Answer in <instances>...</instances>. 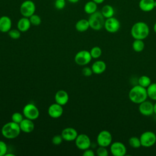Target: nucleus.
I'll use <instances>...</instances> for the list:
<instances>
[{"label": "nucleus", "instance_id": "obj_1", "mask_svg": "<svg viewBox=\"0 0 156 156\" xmlns=\"http://www.w3.org/2000/svg\"><path fill=\"white\" fill-rule=\"evenodd\" d=\"M149 27L147 23L144 21H138L133 24L131 27L130 34L134 39L144 40L149 34Z\"/></svg>", "mask_w": 156, "mask_h": 156}, {"label": "nucleus", "instance_id": "obj_25", "mask_svg": "<svg viewBox=\"0 0 156 156\" xmlns=\"http://www.w3.org/2000/svg\"><path fill=\"white\" fill-rule=\"evenodd\" d=\"M147 96L152 100L156 101V83H151L146 88Z\"/></svg>", "mask_w": 156, "mask_h": 156}, {"label": "nucleus", "instance_id": "obj_27", "mask_svg": "<svg viewBox=\"0 0 156 156\" xmlns=\"http://www.w3.org/2000/svg\"><path fill=\"white\" fill-rule=\"evenodd\" d=\"M138 85H140V86L146 88L151 85L152 82H151V79L149 77H148L147 76L143 75V76H140L138 78Z\"/></svg>", "mask_w": 156, "mask_h": 156}, {"label": "nucleus", "instance_id": "obj_16", "mask_svg": "<svg viewBox=\"0 0 156 156\" xmlns=\"http://www.w3.org/2000/svg\"><path fill=\"white\" fill-rule=\"evenodd\" d=\"M12 26V21L8 16L4 15L0 17V32L2 33L8 32Z\"/></svg>", "mask_w": 156, "mask_h": 156}, {"label": "nucleus", "instance_id": "obj_18", "mask_svg": "<svg viewBox=\"0 0 156 156\" xmlns=\"http://www.w3.org/2000/svg\"><path fill=\"white\" fill-rule=\"evenodd\" d=\"M54 99L56 103L63 106L66 104L68 102L69 95L66 91L60 90L56 92Z\"/></svg>", "mask_w": 156, "mask_h": 156}, {"label": "nucleus", "instance_id": "obj_20", "mask_svg": "<svg viewBox=\"0 0 156 156\" xmlns=\"http://www.w3.org/2000/svg\"><path fill=\"white\" fill-rule=\"evenodd\" d=\"M31 23L29 18L22 17L17 23V29L22 32H27L31 26Z\"/></svg>", "mask_w": 156, "mask_h": 156}, {"label": "nucleus", "instance_id": "obj_44", "mask_svg": "<svg viewBox=\"0 0 156 156\" xmlns=\"http://www.w3.org/2000/svg\"><path fill=\"white\" fill-rule=\"evenodd\" d=\"M154 5H155V8H156V0H155V2H154Z\"/></svg>", "mask_w": 156, "mask_h": 156}, {"label": "nucleus", "instance_id": "obj_19", "mask_svg": "<svg viewBox=\"0 0 156 156\" xmlns=\"http://www.w3.org/2000/svg\"><path fill=\"white\" fill-rule=\"evenodd\" d=\"M155 0H140L138 7L144 12H149L155 9Z\"/></svg>", "mask_w": 156, "mask_h": 156}, {"label": "nucleus", "instance_id": "obj_22", "mask_svg": "<svg viewBox=\"0 0 156 156\" xmlns=\"http://www.w3.org/2000/svg\"><path fill=\"white\" fill-rule=\"evenodd\" d=\"M76 29L80 32L87 31L90 28V24L88 20L80 19L77 21L75 24Z\"/></svg>", "mask_w": 156, "mask_h": 156}, {"label": "nucleus", "instance_id": "obj_12", "mask_svg": "<svg viewBox=\"0 0 156 156\" xmlns=\"http://www.w3.org/2000/svg\"><path fill=\"white\" fill-rule=\"evenodd\" d=\"M110 151L113 156H124L127 152V148L122 143L115 141L110 145Z\"/></svg>", "mask_w": 156, "mask_h": 156}, {"label": "nucleus", "instance_id": "obj_30", "mask_svg": "<svg viewBox=\"0 0 156 156\" xmlns=\"http://www.w3.org/2000/svg\"><path fill=\"white\" fill-rule=\"evenodd\" d=\"M29 20L30 21V23L33 26H39L41 23V17L36 14H34L32 16H30L29 18Z\"/></svg>", "mask_w": 156, "mask_h": 156}, {"label": "nucleus", "instance_id": "obj_13", "mask_svg": "<svg viewBox=\"0 0 156 156\" xmlns=\"http://www.w3.org/2000/svg\"><path fill=\"white\" fill-rule=\"evenodd\" d=\"M48 115L50 117L52 118H58L61 117V116L63 115V109L62 107V105L57 104V103H54L49 105L48 110Z\"/></svg>", "mask_w": 156, "mask_h": 156}, {"label": "nucleus", "instance_id": "obj_29", "mask_svg": "<svg viewBox=\"0 0 156 156\" xmlns=\"http://www.w3.org/2000/svg\"><path fill=\"white\" fill-rule=\"evenodd\" d=\"M90 52L92 58H98L102 55V49L99 46H94L91 49Z\"/></svg>", "mask_w": 156, "mask_h": 156}, {"label": "nucleus", "instance_id": "obj_7", "mask_svg": "<svg viewBox=\"0 0 156 156\" xmlns=\"http://www.w3.org/2000/svg\"><path fill=\"white\" fill-rule=\"evenodd\" d=\"M141 146L150 147L156 143V135L152 131H146L141 133L140 136Z\"/></svg>", "mask_w": 156, "mask_h": 156}, {"label": "nucleus", "instance_id": "obj_6", "mask_svg": "<svg viewBox=\"0 0 156 156\" xmlns=\"http://www.w3.org/2000/svg\"><path fill=\"white\" fill-rule=\"evenodd\" d=\"M23 114L26 118L34 121L39 117L40 112L35 105L32 103H29L23 107Z\"/></svg>", "mask_w": 156, "mask_h": 156}, {"label": "nucleus", "instance_id": "obj_34", "mask_svg": "<svg viewBox=\"0 0 156 156\" xmlns=\"http://www.w3.org/2000/svg\"><path fill=\"white\" fill-rule=\"evenodd\" d=\"M96 154L98 156H108V152L106 147L99 146L96 150Z\"/></svg>", "mask_w": 156, "mask_h": 156}, {"label": "nucleus", "instance_id": "obj_3", "mask_svg": "<svg viewBox=\"0 0 156 156\" xmlns=\"http://www.w3.org/2000/svg\"><path fill=\"white\" fill-rule=\"evenodd\" d=\"M21 129L19 124L12 121L5 123L1 129L2 136L7 139H15L20 134Z\"/></svg>", "mask_w": 156, "mask_h": 156}, {"label": "nucleus", "instance_id": "obj_24", "mask_svg": "<svg viewBox=\"0 0 156 156\" xmlns=\"http://www.w3.org/2000/svg\"><path fill=\"white\" fill-rule=\"evenodd\" d=\"M97 9L98 4L92 0L87 2L83 7L84 12L88 15H91L97 11Z\"/></svg>", "mask_w": 156, "mask_h": 156}, {"label": "nucleus", "instance_id": "obj_32", "mask_svg": "<svg viewBox=\"0 0 156 156\" xmlns=\"http://www.w3.org/2000/svg\"><path fill=\"white\" fill-rule=\"evenodd\" d=\"M9 36L14 40H17L20 38L21 37V32L18 29H11L9 32H8Z\"/></svg>", "mask_w": 156, "mask_h": 156}, {"label": "nucleus", "instance_id": "obj_33", "mask_svg": "<svg viewBox=\"0 0 156 156\" xmlns=\"http://www.w3.org/2000/svg\"><path fill=\"white\" fill-rule=\"evenodd\" d=\"M66 0H55L54 2V7L57 10H62L65 7Z\"/></svg>", "mask_w": 156, "mask_h": 156}, {"label": "nucleus", "instance_id": "obj_8", "mask_svg": "<svg viewBox=\"0 0 156 156\" xmlns=\"http://www.w3.org/2000/svg\"><path fill=\"white\" fill-rule=\"evenodd\" d=\"M97 143L99 146L108 147L112 143V135L111 133L106 130L101 131L96 138Z\"/></svg>", "mask_w": 156, "mask_h": 156}, {"label": "nucleus", "instance_id": "obj_14", "mask_svg": "<svg viewBox=\"0 0 156 156\" xmlns=\"http://www.w3.org/2000/svg\"><path fill=\"white\" fill-rule=\"evenodd\" d=\"M138 110L144 116H150L154 113V104L151 102L146 100L139 104Z\"/></svg>", "mask_w": 156, "mask_h": 156}, {"label": "nucleus", "instance_id": "obj_15", "mask_svg": "<svg viewBox=\"0 0 156 156\" xmlns=\"http://www.w3.org/2000/svg\"><path fill=\"white\" fill-rule=\"evenodd\" d=\"M61 135L63 139L66 141H74L78 135L77 131L73 127H66L61 133Z\"/></svg>", "mask_w": 156, "mask_h": 156}, {"label": "nucleus", "instance_id": "obj_11", "mask_svg": "<svg viewBox=\"0 0 156 156\" xmlns=\"http://www.w3.org/2000/svg\"><path fill=\"white\" fill-rule=\"evenodd\" d=\"M74 141L76 147L80 150L84 151L91 146L90 138L86 134L81 133L78 135Z\"/></svg>", "mask_w": 156, "mask_h": 156}, {"label": "nucleus", "instance_id": "obj_42", "mask_svg": "<svg viewBox=\"0 0 156 156\" xmlns=\"http://www.w3.org/2000/svg\"><path fill=\"white\" fill-rule=\"evenodd\" d=\"M153 30H154V31L156 33V22L154 23V26H153Z\"/></svg>", "mask_w": 156, "mask_h": 156}, {"label": "nucleus", "instance_id": "obj_35", "mask_svg": "<svg viewBox=\"0 0 156 156\" xmlns=\"http://www.w3.org/2000/svg\"><path fill=\"white\" fill-rule=\"evenodd\" d=\"M7 152V144L4 141L0 140V156L5 155Z\"/></svg>", "mask_w": 156, "mask_h": 156}, {"label": "nucleus", "instance_id": "obj_17", "mask_svg": "<svg viewBox=\"0 0 156 156\" xmlns=\"http://www.w3.org/2000/svg\"><path fill=\"white\" fill-rule=\"evenodd\" d=\"M19 125L21 131L26 133H29L33 132L35 127V124L33 122V120L26 118L22 120Z\"/></svg>", "mask_w": 156, "mask_h": 156}, {"label": "nucleus", "instance_id": "obj_23", "mask_svg": "<svg viewBox=\"0 0 156 156\" xmlns=\"http://www.w3.org/2000/svg\"><path fill=\"white\" fill-rule=\"evenodd\" d=\"M101 12L104 16V17L105 19H107L114 16L115 9L112 5L109 4H106L102 7V8L101 9Z\"/></svg>", "mask_w": 156, "mask_h": 156}, {"label": "nucleus", "instance_id": "obj_37", "mask_svg": "<svg viewBox=\"0 0 156 156\" xmlns=\"http://www.w3.org/2000/svg\"><path fill=\"white\" fill-rule=\"evenodd\" d=\"M82 73L84 76L86 77H89L90 76L92 75V74L93 73L91 68L88 67V66H85L84 67L82 70Z\"/></svg>", "mask_w": 156, "mask_h": 156}, {"label": "nucleus", "instance_id": "obj_26", "mask_svg": "<svg viewBox=\"0 0 156 156\" xmlns=\"http://www.w3.org/2000/svg\"><path fill=\"white\" fill-rule=\"evenodd\" d=\"M132 48L136 52H140L143 51V49H144V43L143 40L135 39V40L132 43Z\"/></svg>", "mask_w": 156, "mask_h": 156}, {"label": "nucleus", "instance_id": "obj_40", "mask_svg": "<svg viewBox=\"0 0 156 156\" xmlns=\"http://www.w3.org/2000/svg\"><path fill=\"white\" fill-rule=\"evenodd\" d=\"M68 2H71V3H73V4H75V3H77L79 1V0H67Z\"/></svg>", "mask_w": 156, "mask_h": 156}, {"label": "nucleus", "instance_id": "obj_38", "mask_svg": "<svg viewBox=\"0 0 156 156\" xmlns=\"http://www.w3.org/2000/svg\"><path fill=\"white\" fill-rule=\"evenodd\" d=\"M82 155L83 156H94L95 154L92 149H90L88 148L83 151Z\"/></svg>", "mask_w": 156, "mask_h": 156}, {"label": "nucleus", "instance_id": "obj_21", "mask_svg": "<svg viewBox=\"0 0 156 156\" xmlns=\"http://www.w3.org/2000/svg\"><path fill=\"white\" fill-rule=\"evenodd\" d=\"M106 63L102 60H97L91 65V69L93 73L96 74H101L106 69Z\"/></svg>", "mask_w": 156, "mask_h": 156}, {"label": "nucleus", "instance_id": "obj_5", "mask_svg": "<svg viewBox=\"0 0 156 156\" xmlns=\"http://www.w3.org/2000/svg\"><path fill=\"white\" fill-rule=\"evenodd\" d=\"M36 7L35 3L31 0H26L23 1L20 7V12L23 16L29 18L35 13Z\"/></svg>", "mask_w": 156, "mask_h": 156}, {"label": "nucleus", "instance_id": "obj_43", "mask_svg": "<svg viewBox=\"0 0 156 156\" xmlns=\"http://www.w3.org/2000/svg\"><path fill=\"white\" fill-rule=\"evenodd\" d=\"M9 155L14 156L15 155H14V154H8V153H7V154H6V155H5V156H9Z\"/></svg>", "mask_w": 156, "mask_h": 156}, {"label": "nucleus", "instance_id": "obj_10", "mask_svg": "<svg viewBox=\"0 0 156 156\" xmlns=\"http://www.w3.org/2000/svg\"><path fill=\"white\" fill-rule=\"evenodd\" d=\"M121 27L119 21L115 17L112 16L105 19L104 27L109 33H115L118 32Z\"/></svg>", "mask_w": 156, "mask_h": 156}, {"label": "nucleus", "instance_id": "obj_39", "mask_svg": "<svg viewBox=\"0 0 156 156\" xmlns=\"http://www.w3.org/2000/svg\"><path fill=\"white\" fill-rule=\"evenodd\" d=\"M94 2H96L97 4H101L102 3H103L104 2L105 0H92Z\"/></svg>", "mask_w": 156, "mask_h": 156}, {"label": "nucleus", "instance_id": "obj_36", "mask_svg": "<svg viewBox=\"0 0 156 156\" xmlns=\"http://www.w3.org/2000/svg\"><path fill=\"white\" fill-rule=\"evenodd\" d=\"M63 140L61 135H55L52 138V143L54 145H59L62 143Z\"/></svg>", "mask_w": 156, "mask_h": 156}, {"label": "nucleus", "instance_id": "obj_41", "mask_svg": "<svg viewBox=\"0 0 156 156\" xmlns=\"http://www.w3.org/2000/svg\"><path fill=\"white\" fill-rule=\"evenodd\" d=\"M154 113L156 115V102L154 104Z\"/></svg>", "mask_w": 156, "mask_h": 156}, {"label": "nucleus", "instance_id": "obj_9", "mask_svg": "<svg viewBox=\"0 0 156 156\" xmlns=\"http://www.w3.org/2000/svg\"><path fill=\"white\" fill-rule=\"evenodd\" d=\"M90 51L87 50H82L77 52L74 57V61L76 64L80 66H85L88 65L91 60Z\"/></svg>", "mask_w": 156, "mask_h": 156}, {"label": "nucleus", "instance_id": "obj_2", "mask_svg": "<svg viewBox=\"0 0 156 156\" xmlns=\"http://www.w3.org/2000/svg\"><path fill=\"white\" fill-rule=\"evenodd\" d=\"M129 98L134 104H140L148 98L146 88L138 84L133 86L129 92Z\"/></svg>", "mask_w": 156, "mask_h": 156}, {"label": "nucleus", "instance_id": "obj_4", "mask_svg": "<svg viewBox=\"0 0 156 156\" xmlns=\"http://www.w3.org/2000/svg\"><path fill=\"white\" fill-rule=\"evenodd\" d=\"M88 20L90 28L94 30H99L104 27L105 20L101 11L97 10L94 13L90 15Z\"/></svg>", "mask_w": 156, "mask_h": 156}, {"label": "nucleus", "instance_id": "obj_31", "mask_svg": "<svg viewBox=\"0 0 156 156\" xmlns=\"http://www.w3.org/2000/svg\"><path fill=\"white\" fill-rule=\"evenodd\" d=\"M11 118L13 122H15L17 124H20L24 119V115L23 114L20 112H15L14 113L12 114Z\"/></svg>", "mask_w": 156, "mask_h": 156}, {"label": "nucleus", "instance_id": "obj_28", "mask_svg": "<svg viewBox=\"0 0 156 156\" xmlns=\"http://www.w3.org/2000/svg\"><path fill=\"white\" fill-rule=\"evenodd\" d=\"M129 144L130 146H131L133 148L137 149L141 146V141L140 140V138H138L136 136H132L129 140Z\"/></svg>", "mask_w": 156, "mask_h": 156}]
</instances>
